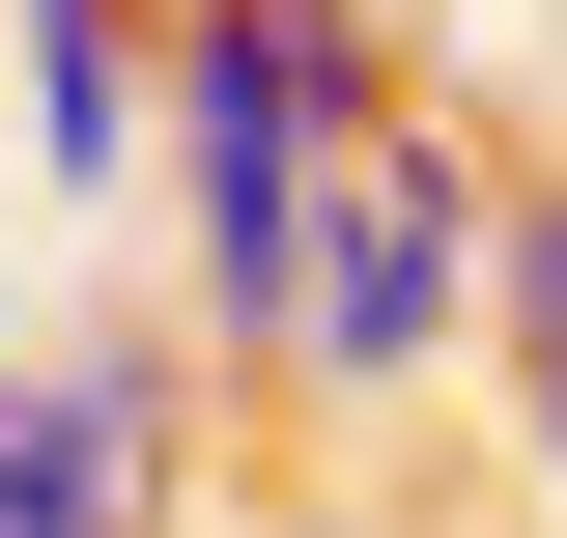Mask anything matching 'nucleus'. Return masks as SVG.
Listing matches in <instances>:
<instances>
[{"mask_svg":"<svg viewBox=\"0 0 567 538\" xmlns=\"http://www.w3.org/2000/svg\"><path fill=\"white\" fill-rule=\"evenodd\" d=\"M369 114H398V0H142V170H171V283L227 369H284L312 170Z\"/></svg>","mask_w":567,"mask_h":538,"instance_id":"f257e3e1","label":"nucleus"},{"mask_svg":"<svg viewBox=\"0 0 567 538\" xmlns=\"http://www.w3.org/2000/svg\"><path fill=\"white\" fill-rule=\"evenodd\" d=\"M483 142H425V114H369L341 170H312V283H284V397H341V425H398L454 340H483Z\"/></svg>","mask_w":567,"mask_h":538,"instance_id":"f03ea898","label":"nucleus"},{"mask_svg":"<svg viewBox=\"0 0 567 538\" xmlns=\"http://www.w3.org/2000/svg\"><path fill=\"white\" fill-rule=\"evenodd\" d=\"M171 482H199L171 340H0V538H171Z\"/></svg>","mask_w":567,"mask_h":538,"instance_id":"7ed1b4c3","label":"nucleus"},{"mask_svg":"<svg viewBox=\"0 0 567 538\" xmlns=\"http://www.w3.org/2000/svg\"><path fill=\"white\" fill-rule=\"evenodd\" d=\"M29 29V142H58V199H142V0H0Z\"/></svg>","mask_w":567,"mask_h":538,"instance_id":"20e7f679","label":"nucleus"},{"mask_svg":"<svg viewBox=\"0 0 567 538\" xmlns=\"http://www.w3.org/2000/svg\"><path fill=\"white\" fill-rule=\"evenodd\" d=\"M483 340H511V425H539V482H567V170H539V199H483Z\"/></svg>","mask_w":567,"mask_h":538,"instance_id":"39448f33","label":"nucleus"},{"mask_svg":"<svg viewBox=\"0 0 567 538\" xmlns=\"http://www.w3.org/2000/svg\"><path fill=\"white\" fill-rule=\"evenodd\" d=\"M227 538H398V510H341V482H256V510H227Z\"/></svg>","mask_w":567,"mask_h":538,"instance_id":"423d86ee","label":"nucleus"},{"mask_svg":"<svg viewBox=\"0 0 567 538\" xmlns=\"http://www.w3.org/2000/svg\"><path fill=\"white\" fill-rule=\"evenodd\" d=\"M0 340H29V283H0Z\"/></svg>","mask_w":567,"mask_h":538,"instance_id":"0eeeda50","label":"nucleus"}]
</instances>
